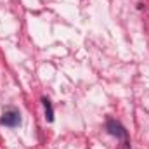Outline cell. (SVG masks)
Listing matches in <instances>:
<instances>
[{"label":"cell","mask_w":149,"mask_h":149,"mask_svg":"<svg viewBox=\"0 0 149 149\" xmlns=\"http://www.w3.org/2000/svg\"><path fill=\"white\" fill-rule=\"evenodd\" d=\"M106 130H108L109 135L116 137L118 141H128V134H127L125 127L116 120H108L106 121Z\"/></svg>","instance_id":"2"},{"label":"cell","mask_w":149,"mask_h":149,"mask_svg":"<svg viewBox=\"0 0 149 149\" xmlns=\"http://www.w3.org/2000/svg\"><path fill=\"white\" fill-rule=\"evenodd\" d=\"M42 104H43V111H45V120H47L49 123H52V121H54V108H52L50 99L42 97Z\"/></svg>","instance_id":"3"},{"label":"cell","mask_w":149,"mask_h":149,"mask_svg":"<svg viewBox=\"0 0 149 149\" xmlns=\"http://www.w3.org/2000/svg\"><path fill=\"white\" fill-rule=\"evenodd\" d=\"M120 149H130V142H128V141H121Z\"/></svg>","instance_id":"4"},{"label":"cell","mask_w":149,"mask_h":149,"mask_svg":"<svg viewBox=\"0 0 149 149\" xmlns=\"http://www.w3.org/2000/svg\"><path fill=\"white\" fill-rule=\"evenodd\" d=\"M0 123L5 125V127H10V128L19 127L21 125V113L16 108H7L2 114V118H0Z\"/></svg>","instance_id":"1"}]
</instances>
